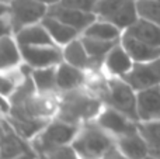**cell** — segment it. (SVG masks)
Masks as SVG:
<instances>
[{
  "mask_svg": "<svg viewBox=\"0 0 160 159\" xmlns=\"http://www.w3.org/2000/svg\"><path fill=\"white\" fill-rule=\"evenodd\" d=\"M139 17L160 25V0H138Z\"/></svg>",
  "mask_w": 160,
  "mask_h": 159,
  "instance_id": "25",
  "label": "cell"
},
{
  "mask_svg": "<svg viewBox=\"0 0 160 159\" xmlns=\"http://www.w3.org/2000/svg\"><path fill=\"white\" fill-rule=\"evenodd\" d=\"M56 70H58V66L31 69V79L37 92L41 95H59Z\"/></svg>",
  "mask_w": 160,
  "mask_h": 159,
  "instance_id": "21",
  "label": "cell"
},
{
  "mask_svg": "<svg viewBox=\"0 0 160 159\" xmlns=\"http://www.w3.org/2000/svg\"><path fill=\"white\" fill-rule=\"evenodd\" d=\"M72 146L82 159H101L105 152L115 146V138L96 121H90L80 127Z\"/></svg>",
  "mask_w": 160,
  "mask_h": 159,
  "instance_id": "3",
  "label": "cell"
},
{
  "mask_svg": "<svg viewBox=\"0 0 160 159\" xmlns=\"http://www.w3.org/2000/svg\"><path fill=\"white\" fill-rule=\"evenodd\" d=\"M2 20L10 24L13 34L16 35L25 25L41 23L48 14V6L37 0H11L8 3H2Z\"/></svg>",
  "mask_w": 160,
  "mask_h": 159,
  "instance_id": "4",
  "label": "cell"
},
{
  "mask_svg": "<svg viewBox=\"0 0 160 159\" xmlns=\"http://www.w3.org/2000/svg\"><path fill=\"white\" fill-rule=\"evenodd\" d=\"M62 52H63L65 62L76 68H80L83 70H87V72H93V62H91L90 55H88L84 44H83L82 37L73 39L65 47H62Z\"/></svg>",
  "mask_w": 160,
  "mask_h": 159,
  "instance_id": "17",
  "label": "cell"
},
{
  "mask_svg": "<svg viewBox=\"0 0 160 159\" xmlns=\"http://www.w3.org/2000/svg\"><path fill=\"white\" fill-rule=\"evenodd\" d=\"M124 34L133 37L136 39H141L143 42L152 45H158L160 47V25L155 24V23H150L148 20H143L139 17V20L129 27Z\"/></svg>",
  "mask_w": 160,
  "mask_h": 159,
  "instance_id": "23",
  "label": "cell"
},
{
  "mask_svg": "<svg viewBox=\"0 0 160 159\" xmlns=\"http://www.w3.org/2000/svg\"><path fill=\"white\" fill-rule=\"evenodd\" d=\"M37 2L42 3V4L48 6V7H51V6H55V4H58V3H61V0H37Z\"/></svg>",
  "mask_w": 160,
  "mask_h": 159,
  "instance_id": "30",
  "label": "cell"
},
{
  "mask_svg": "<svg viewBox=\"0 0 160 159\" xmlns=\"http://www.w3.org/2000/svg\"><path fill=\"white\" fill-rule=\"evenodd\" d=\"M2 123V159H14L24 152L34 151L30 142L22 140L4 117Z\"/></svg>",
  "mask_w": 160,
  "mask_h": 159,
  "instance_id": "13",
  "label": "cell"
},
{
  "mask_svg": "<svg viewBox=\"0 0 160 159\" xmlns=\"http://www.w3.org/2000/svg\"><path fill=\"white\" fill-rule=\"evenodd\" d=\"M121 44L128 51L133 62H149L160 58V47L136 39L128 34H122Z\"/></svg>",
  "mask_w": 160,
  "mask_h": 159,
  "instance_id": "15",
  "label": "cell"
},
{
  "mask_svg": "<svg viewBox=\"0 0 160 159\" xmlns=\"http://www.w3.org/2000/svg\"><path fill=\"white\" fill-rule=\"evenodd\" d=\"M124 79L136 92L158 86L160 85V58L149 62H135Z\"/></svg>",
  "mask_w": 160,
  "mask_h": 159,
  "instance_id": "8",
  "label": "cell"
},
{
  "mask_svg": "<svg viewBox=\"0 0 160 159\" xmlns=\"http://www.w3.org/2000/svg\"><path fill=\"white\" fill-rule=\"evenodd\" d=\"M48 14L53 16L56 18H59L61 21H63L65 24L73 27L75 30H78L80 34L84 33V30L97 18V16L94 13H86L82 10H76V8H70L66 6L58 4L51 6L48 8Z\"/></svg>",
  "mask_w": 160,
  "mask_h": 159,
  "instance_id": "10",
  "label": "cell"
},
{
  "mask_svg": "<svg viewBox=\"0 0 160 159\" xmlns=\"http://www.w3.org/2000/svg\"><path fill=\"white\" fill-rule=\"evenodd\" d=\"M97 124L102 130L111 134L114 138L122 137L125 134L138 131L139 130V121L128 117L127 114L118 111L117 109H112L110 106H104L100 114L97 115L96 120Z\"/></svg>",
  "mask_w": 160,
  "mask_h": 159,
  "instance_id": "7",
  "label": "cell"
},
{
  "mask_svg": "<svg viewBox=\"0 0 160 159\" xmlns=\"http://www.w3.org/2000/svg\"><path fill=\"white\" fill-rule=\"evenodd\" d=\"M94 14L111 21L125 33L139 20L138 0H98Z\"/></svg>",
  "mask_w": 160,
  "mask_h": 159,
  "instance_id": "5",
  "label": "cell"
},
{
  "mask_svg": "<svg viewBox=\"0 0 160 159\" xmlns=\"http://www.w3.org/2000/svg\"><path fill=\"white\" fill-rule=\"evenodd\" d=\"M133 65H135L133 59L119 41L111 48V51L104 58L101 72L111 78H124L133 68Z\"/></svg>",
  "mask_w": 160,
  "mask_h": 159,
  "instance_id": "9",
  "label": "cell"
},
{
  "mask_svg": "<svg viewBox=\"0 0 160 159\" xmlns=\"http://www.w3.org/2000/svg\"><path fill=\"white\" fill-rule=\"evenodd\" d=\"M88 78H90V73L87 70L76 68L65 61L58 65L56 79H58L59 93L76 90V89H80V87L87 86Z\"/></svg>",
  "mask_w": 160,
  "mask_h": 159,
  "instance_id": "12",
  "label": "cell"
},
{
  "mask_svg": "<svg viewBox=\"0 0 160 159\" xmlns=\"http://www.w3.org/2000/svg\"><path fill=\"white\" fill-rule=\"evenodd\" d=\"M104 107L102 100L88 86L59 93V109L56 117L68 123L83 126L94 121Z\"/></svg>",
  "mask_w": 160,
  "mask_h": 159,
  "instance_id": "1",
  "label": "cell"
},
{
  "mask_svg": "<svg viewBox=\"0 0 160 159\" xmlns=\"http://www.w3.org/2000/svg\"><path fill=\"white\" fill-rule=\"evenodd\" d=\"M139 131L149 144L150 155L160 158V120L150 123H139Z\"/></svg>",
  "mask_w": 160,
  "mask_h": 159,
  "instance_id": "24",
  "label": "cell"
},
{
  "mask_svg": "<svg viewBox=\"0 0 160 159\" xmlns=\"http://www.w3.org/2000/svg\"><path fill=\"white\" fill-rule=\"evenodd\" d=\"M115 146L129 159H145L150 154L149 144L139 130L115 138Z\"/></svg>",
  "mask_w": 160,
  "mask_h": 159,
  "instance_id": "14",
  "label": "cell"
},
{
  "mask_svg": "<svg viewBox=\"0 0 160 159\" xmlns=\"http://www.w3.org/2000/svg\"><path fill=\"white\" fill-rule=\"evenodd\" d=\"M145 159H160V158H158V156H155V155H150V154H149Z\"/></svg>",
  "mask_w": 160,
  "mask_h": 159,
  "instance_id": "31",
  "label": "cell"
},
{
  "mask_svg": "<svg viewBox=\"0 0 160 159\" xmlns=\"http://www.w3.org/2000/svg\"><path fill=\"white\" fill-rule=\"evenodd\" d=\"M14 159H39V158L34 151H28V152H24V154L18 155V156L14 158Z\"/></svg>",
  "mask_w": 160,
  "mask_h": 159,
  "instance_id": "29",
  "label": "cell"
},
{
  "mask_svg": "<svg viewBox=\"0 0 160 159\" xmlns=\"http://www.w3.org/2000/svg\"><path fill=\"white\" fill-rule=\"evenodd\" d=\"M41 23L48 30V33H49L51 38L53 39V42L56 45H59L61 48L82 35L78 30H75L73 27L65 24L63 21H61L59 18H56L53 16H49V14H47Z\"/></svg>",
  "mask_w": 160,
  "mask_h": 159,
  "instance_id": "16",
  "label": "cell"
},
{
  "mask_svg": "<svg viewBox=\"0 0 160 159\" xmlns=\"http://www.w3.org/2000/svg\"><path fill=\"white\" fill-rule=\"evenodd\" d=\"M8 2H11V0H2V3H8Z\"/></svg>",
  "mask_w": 160,
  "mask_h": 159,
  "instance_id": "32",
  "label": "cell"
},
{
  "mask_svg": "<svg viewBox=\"0 0 160 159\" xmlns=\"http://www.w3.org/2000/svg\"><path fill=\"white\" fill-rule=\"evenodd\" d=\"M97 2L98 0H61V4L70 8H76V10L86 11V13H94Z\"/></svg>",
  "mask_w": 160,
  "mask_h": 159,
  "instance_id": "27",
  "label": "cell"
},
{
  "mask_svg": "<svg viewBox=\"0 0 160 159\" xmlns=\"http://www.w3.org/2000/svg\"><path fill=\"white\" fill-rule=\"evenodd\" d=\"M80 37H82V41H83V44H84L86 49H87L88 55H90L91 62H93V72H88V73L101 72L104 58L107 56V54L110 52L111 48H112L117 42L102 41V39L90 38V37H84V35H80Z\"/></svg>",
  "mask_w": 160,
  "mask_h": 159,
  "instance_id": "22",
  "label": "cell"
},
{
  "mask_svg": "<svg viewBox=\"0 0 160 159\" xmlns=\"http://www.w3.org/2000/svg\"><path fill=\"white\" fill-rule=\"evenodd\" d=\"M122 34H124V31L117 27L115 24L97 17V18L86 28L82 35L90 37V38H96V39H102V41L118 42V41H121Z\"/></svg>",
  "mask_w": 160,
  "mask_h": 159,
  "instance_id": "20",
  "label": "cell"
},
{
  "mask_svg": "<svg viewBox=\"0 0 160 159\" xmlns=\"http://www.w3.org/2000/svg\"><path fill=\"white\" fill-rule=\"evenodd\" d=\"M139 123L160 120V85L138 92Z\"/></svg>",
  "mask_w": 160,
  "mask_h": 159,
  "instance_id": "11",
  "label": "cell"
},
{
  "mask_svg": "<svg viewBox=\"0 0 160 159\" xmlns=\"http://www.w3.org/2000/svg\"><path fill=\"white\" fill-rule=\"evenodd\" d=\"M80 127L82 126H76V124L68 123L58 117H53L44 127V130L31 141L30 145L34 149V152L38 155V158L42 159L47 154L55 149L72 145L76 135L80 131Z\"/></svg>",
  "mask_w": 160,
  "mask_h": 159,
  "instance_id": "2",
  "label": "cell"
},
{
  "mask_svg": "<svg viewBox=\"0 0 160 159\" xmlns=\"http://www.w3.org/2000/svg\"><path fill=\"white\" fill-rule=\"evenodd\" d=\"M21 52H22V61H24V64L28 65L31 69L58 66L59 64L63 62L62 48L56 44L21 47Z\"/></svg>",
  "mask_w": 160,
  "mask_h": 159,
  "instance_id": "6",
  "label": "cell"
},
{
  "mask_svg": "<svg viewBox=\"0 0 160 159\" xmlns=\"http://www.w3.org/2000/svg\"><path fill=\"white\" fill-rule=\"evenodd\" d=\"M0 61H2V70L20 68L24 64L21 47L14 35H2L0 38Z\"/></svg>",
  "mask_w": 160,
  "mask_h": 159,
  "instance_id": "18",
  "label": "cell"
},
{
  "mask_svg": "<svg viewBox=\"0 0 160 159\" xmlns=\"http://www.w3.org/2000/svg\"><path fill=\"white\" fill-rule=\"evenodd\" d=\"M42 159H82V158L79 156V154L75 151V148L72 145H66L47 154Z\"/></svg>",
  "mask_w": 160,
  "mask_h": 159,
  "instance_id": "26",
  "label": "cell"
},
{
  "mask_svg": "<svg viewBox=\"0 0 160 159\" xmlns=\"http://www.w3.org/2000/svg\"><path fill=\"white\" fill-rule=\"evenodd\" d=\"M16 39L21 47H31V45H49L55 44L51 38L48 30L44 27L42 23L25 25L20 31L16 33Z\"/></svg>",
  "mask_w": 160,
  "mask_h": 159,
  "instance_id": "19",
  "label": "cell"
},
{
  "mask_svg": "<svg viewBox=\"0 0 160 159\" xmlns=\"http://www.w3.org/2000/svg\"><path fill=\"white\" fill-rule=\"evenodd\" d=\"M101 159H129V158L125 156V155L122 154L118 148H117V146H112L110 151L105 152V155Z\"/></svg>",
  "mask_w": 160,
  "mask_h": 159,
  "instance_id": "28",
  "label": "cell"
}]
</instances>
